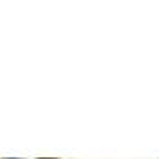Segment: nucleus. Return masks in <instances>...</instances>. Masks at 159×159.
<instances>
[{
  "instance_id": "1",
  "label": "nucleus",
  "mask_w": 159,
  "mask_h": 159,
  "mask_svg": "<svg viewBox=\"0 0 159 159\" xmlns=\"http://www.w3.org/2000/svg\"><path fill=\"white\" fill-rule=\"evenodd\" d=\"M7 159H15V157H7Z\"/></svg>"
}]
</instances>
